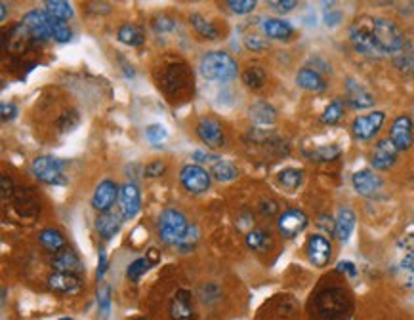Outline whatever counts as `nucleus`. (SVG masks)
Wrapping results in <instances>:
<instances>
[{"mask_svg": "<svg viewBox=\"0 0 414 320\" xmlns=\"http://www.w3.org/2000/svg\"><path fill=\"white\" fill-rule=\"evenodd\" d=\"M349 41L355 52L367 58L397 56L406 43L405 34L395 21L374 16L357 17L349 27Z\"/></svg>", "mask_w": 414, "mask_h": 320, "instance_id": "1", "label": "nucleus"}, {"mask_svg": "<svg viewBox=\"0 0 414 320\" xmlns=\"http://www.w3.org/2000/svg\"><path fill=\"white\" fill-rule=\"evenodd\" d=\"M21 23L27 29L29 36L38 41V43H44L48 38H54L56 43H69L73 38L71 27L65 21L50 16L46 10H43V12L41 10L29 12V14H25Z\"/></svg>", "mask_w": 414, "mask_h": 320, "instance_id": "2", "label": "nucleus"}, {"mask_svg": "<svg viewBox=\"0 0 414 320\" xmlns=\"http://www.w3.org/2000/svg\"><path fill=\"white\" fill-rule=\"evenodd\" d=\"M198 71L203 78H207L210 82H229L237 76L239 67H237V61L225 52H207L200 59Z\"/></svg>", "mask_w": 414, "mask_h": 320, "instance_id": "3", "label": "nucleus"}, {"mask_svg": "<svg viewBox=\"0 0 414 320\" xmlns=\"http://www.w3.org/2000/svg\"><path fill=\"white\" fill-rule=\"evenodd\" d=\"M187 231H189V223H187V218L180 210L168 208V210H164L161 214V219H159V236H161V240H163L164 244L180 246Z\"/></svg>", "mask_w": 414, "mask_h": 320, "instance_id": "4", "label": "nucleus"}, {"mask_svg": "<svg viewBox=\"0 0 414 320\" xmlns=\"http://www.w3.org/2000/svg\"><path fill=\"white\" fill-rule=\"evenodd\" d=\"M33 174L38 181L48 185H63L65 174H63V162L54 157H36L33 160Z\"/></svg>", "mask_w": 414, "mask_h": 320, "instance_id": "5", "label": "nucleus"}, {"mask_svg": "<svg viewBox=\"0 0 414 320\" xmlns=\"http://www.w3.org/2000/svg\"><path fill=\"white\" fill-rule=\"evenodd\" d=\"M384 120H386V113H382V111H374L371 115L357 117L352 124V134H354L355 139L367 141V139H371L378 134Z\"/></svg>", "mask_w": 414, "mask_h": 320, "instance_id": "6", "label": "nucleus"}, {"mask_svg": "<svg viewBox=\"0 0 414 320\" xmlns=\"http://www.w3.org/2000/svg\"><path fill=\"white\" fill-rule=\"evenodd\" d=\"M180 181L189 193L200 194L208 191V187H210V174L198 164H187L181 168Z\"/></svg>", "mask_w": 414, "mask_h": 320, "instance_id": "7", "label": "nucleus"}, {"mask_svg": "<svg viewBox=\"0 0 414 320\" xmlns=\"http://www.w3.org/2000/svg\"><path fill=\"white\" fill-rule=\"evenodd\" d=\"M389 141L395 145L397 151H406L411 149L414 141V130H413V118L409 115H401L393 120L391 130H389Z\"/></svg>", "mask_w": 414, "mask_h": 320, "instance_id": "8", "label": "nucleus"}, {"mask_svg": "<svg viewBox=\"0 0 414 320\" xmlns=\"http://www.w3.org/2000/svg\"><path fill=\"white\" fill-rule=\"evenodd\" d=\"M139 208H141V194L136 183H124L121 187V193H119V212H121V218L130 221L138 216Z\"/></svg>", "mask_w": 414, "mask_h": 320, "instance_id": "9", "label": "nucleus"}, {"mask_svg": "<svg viewBox=\"0 0 414 320\" xmlns=\"http://www.w3.org/2000/svg\"><path fill=\"white\" fill-rule=\"evenodd\" d=\"M308 223H310V219L302 210H286L277 219L279 233L285 238H294L296 235H300L303 229L308 227Z\"/></svg>", "mask_w": 414, "mask_h": 320, "instance_id": "10", "label": "nucleus"}, {"mask_svg": "<svg viewBox=\"0 0 414 320\" xmlns=\"http://www.w3.org/2000/svg\"><path fill=\"white\" fill-rule=\"evenodd\" d=\"M119 193H121V187H117V183L111 181V179H104L100 185L95 187L94 196H92V206L97 212L107 214V212L111 210L113 204L117 203Z\"/></svg>", "mask_w": 414, "mask_h": 320, "instance_id": "11", "label": "nucleus"}, {"mask_svg": "<svg viewBox=\"0 0 414 320\" xmlns=\"http://www.w3.org/2000/svg\"><path fill=\"white\" fill-rule=\"evenodd\" d=\"M308 258L315 267H325L330 262V255H332V246L328 242L327 238L323 235H311L308 240Z\"/></svg>", "mask_w": 414, "mask_h": 320, "instance_id": "12", "label": "nucleus"}, {"mask_svg": "<svg viewBox=\"0 0 414 320\" xmlns=\"http://www.w3.org/2000/svg\"><path fill=\"white\" fill-rule=\"evenodd\" d=\"M197 135L200 137L203 144H207L212 149L222 147L225 141L222 124L218 120H214V118H203L197 124Z\"/></svg>", "mask_w": 414, "mask_h": 320, "instance_id": "13", "label": "nucleus"}, {"mask_svg": "<svg viewBox=\"0 0 414 320\" xmlns=\"http://www.w3.org/2000/svg\"><path fill=\"white\" fill-rule=\"evenodd\" d=\"M397 152L399 151L395 149V145L389 141V137L388 139H380L371 155L372 166L376 170H389L395 164Z\"/></svg>", "mask_w": 414, "mask_h": 320, "instance_id": "14", "label": "nucleus"}, {"mask_svg": "<svg viewBox=\"0 0 414 320\" xmlns=\"http://www.w3.org/2000/svg\"><path fill=\"white\" fill-rule=\"evenodd\" d=\"M352 183H354V189L357 193L369 198V196H374L378 193L380 187H382V179L371 170H359L352 177Z\"/></svg>", "mask_w": 414, "mask_h": 320, "instance_id": "15", "label": "nucleus"}, {"mask_svg": "<svg viewBox=\"0 0 414 320\" xmlns=\"http://www.w3.org/2000/svg\"><path fill=\"white\" fill-rule=\"evenodd\" d=\"M48 286L54 292H58V294L63 295H73L77 294L80 286H82V282H80V278L77 275H71V273H54L48 278Z\"/></svg>", "mask_w": 414, "mask_h": 320, "instance_id": "16", "label": "nucleus"}, {"mask_svg": "<svg viewBox=\"0 0 414 320\" xmlns=\"http://www.w3.org/2000/svg\"><path fill=\"white\" fill-rule=\"evenodd\" d=\"M345 90H347V103L354 109H369L374 105V98L367 92V88L361 86L354 78H347L345 82Z\"/></svg>", "mask_w": 414, "mask_h": 320, "instance_id": "17", "label": "nucleus"}, {"mask_svg": "<svg viewBox=\"0 0 414 320\" xmlns=\"http://www.w3.org/2000/svg\"><path fill=\"white\" fill-rule=\"evenodd\" d=\"M170 317L174 320H191L193 319V305L191 294L187 290H178L170 301Z\"/></svg>", "mask_w": 414, "mask_h": 320, "instance_id": "18", "label": "nucleus"}, {"mask_svg": "<svg viewBox=\"0 0 414 320\" xmlns=\"http://www.w3.org/2000/svg\"><path fill=\"white\" fill-rule=\"evenodd\" d=\"M54 269L56 273H71V275H77L82 271V263L78 260V255L73 250H60L54 258Z\"/></svg>", "mask_w": 414, "mask_h": 320, "instance_id": "19", "label": "nucleus"}, {"mask_svg": "<svg viewBox=\"0 0 414 320\" xmlns=\"http://www.w3.org/2000/svg\"><path fill=\"white\" fill-rule=\"evenodd\" d=\"M355 221H357V218H355V212L352 210V208L344 206V208L338 210L336 233H334V235H336V238L340 242H347V240H349V236H352V233H354L355 229Z\"/></svg>", "mask_w": 414, "mask_h": 320, "instance_id": "20", "label": "nucleus"}, {"mask_svg": "<svg viewBox=\"0 0 414 320\" xmlns=\"http://www.w3.org/2000/svg\"><path fill=\"white\" fill-rule=\"evenodd\" d=\"M296 84L300 86V88H303V90H308V92H323V90H327L325 78H323L317 71H313V69L310 67L298 71V75H296Z\"/></svg>", "mask_w": 414, "mask_h": 320, "instance_id": "21", "label": "nucleus"}, {"mask_svg": "<svg viewBox=\"0 0 414 320\" xmlns=\"http://www.w3.org/2000/svg\"><path fill=\"white\" fill-rule=\"evenodd\" d=\"M249 117L254 124L258 126H271L275 122L277 111L273 109V105H269L266 102H256L254 105H251L249 109Z\"/></svg>", "mask_w": 414, "mask_h": 320, "instance_id": "22", "label": "nucleus"}, {"mask_svg": "<svg viewBox=\"0 0 414 320\" xmlns=\"http://www.w3.org/2000/svg\"><path fill=\"white\" fill-rule=\"evenodd\" d=\"M264 33L268 34L269 38H275V41H286L290 38L294 33V27L285 21V19H277V17H269L264 21Z\"/></svg>", "mask_w": 414, "mask_h": 320, "instance_id": "23", "label": "nucleus"}, {"mask_svg": "<svg viewBox=\"0 0 414 320\" xmlns=\"http://www.w3.org/2000/svg\"><path fill=\"white\" fill-rule=\"evenodd\" d=\"M399 248L403 250V260H401V269L405 271L409 282L414 286V235H406L401 238Z\"/></svg>", "mask_w": 414, "mask_h": 320, "instance_id": "24", "label": "nucleus"}, {"mask_svg": "<svg viewBox=\"0 0 414 320\" xmlns=\"http://www.w3.org/2000/svg\"><path fill=\"white\" fill-rule=\"evenodd\" d=\"M95 229L97 233L104 236L105 240H109L113 236L117 235L121 231V218L115 216V214H102L100 218L95 219Z\"/></svg>", "mask_w": 414, "mask_h": 320, "instance_id": "25", "label": "nucleus"}, {"mask_svg": "<svg viewBox=\"0 0 414 320\" xmlns=\"http://www.w3.org/2000/svg\"><path fill=\"white\" fill-rule=\"evenodd\" d=\"M395 67L401 73L414 75V38L413 41H406L403 50L395 56Z\"/></svg>", "mask_w": 414, "mask_h": 320, "instance_id": "26", "label": "nucleus"}, {"mask_svg": "<svg viewBox=\"0 0 414 320\" xmlns=\"http://www.w3.org/2000/svg\"><path fill=\"white\" fill-rule=\"evenodd\" d=\"M246 246L254 252H266L271 248V235H268L264 229H254L246 235Z\"/></svg>", "mask_w": 414, "mask_h": 320, "instance_id": "27", "label": "nucleus"}, {"mask_svg": "<svg viewBox=\"0 0 414 320\" xmlns=\"http://www.w3.org/2000/svg\"><path fill=\"white\" fill-rule=\"evenodd\" d=\"M38 240L50 252H60V250H63V246H65V238L56 229H44L43 233L38 235Z\"/></svg>", "mask_w": 414, "mask_h": 320, "instance_id": "28", "label": "nucleus"}, {"mask_svg": "<svg viewBox=\"0 0 414 320\" xmlns=\"http://www.w3.org/2000/svg\"><path fill=\"white\" fill-rule=\"evenodd\" d=\"M212 176L216 177L218 181H222V183H227V181H233L235 177L239 176V170L235 166L233 162H229V160H218L216 164L212 166Z\"/></svg>", "mask_w": 414, "mask_h": 320, "instance_id": "29", "label": "nucleus"}, {"mask_svg": "<svg viewBox=\"0 0 414 320\" xmlns=\"http://www.w3.org/2000/svg\"><path fill=\"white\" fill-rule=\"evenodd\" d=\"M44 10L54 16L56 19H61V21H65V19H69L73 17V6H71L69 2H65V0H48V2H44Z\"/></svg>", "mask_w": 414, "mask_h": 320, "instance_id": "30", "label": "nucleus"}, {"mask_svg": "<svg viewBox=\"0 0 414 320\" xmlns=\"http://www.w3.org/2000/svg\"><path fill=\"white\" fill-rule=\"evenodd\" d=\"M191 25H193V29L197 31L200 36H205V38H208V41H216L218 38V29L210 21H207L203 16H198V14H193L191 16Z\"/></svg>", "mask_w": 414, "mask_h": 320, "instance_id": "31", "label": "nucleus"}, {"mask_svg": "<svg viewBox=\"0 0 414 320\" xmlns=\"http://www.w3.org/2000/svg\"><path fill=\"white\" fill-rule=\"evenodd\" d=\"M119 41L122 44H128V46H141L146 38L136 25H122L119 29Z\"/></svg>", "mask_w": 414, "mask_h": 320, "instance_id": "32", "label": "nucleus"}, {"mask_svg": "<svg viewBox=\"0 0 414 320\" xmlns=\"http://www.w3.org/2000/svg\"><path fill=\"white\" fill-rule=\"evenodd\" d=\"M302 179H303V172L298 168H286L283 170L281 174H279V183L286 189H298V187L302 185Z\"/></svg>", "mask_w": 414, "mask_h": 320, "instance_id": "33", "label": "nucleus"}, {"mask_svg": "<svg viewBox=\"0 0 414 320\" xmlns=\"http://www.w3.org/2000/svg\"><path fill=\"white\" fill-rule=\"evenodd\" d=\"M242 82L252 88V90H260V88H264L266 84V73H264V69L262 67H251L244 71V75H242Z\"/></svg>", "mask_w": 414, "mask_h": 320, "instance_id": "34", "label": "nucleus"}, {"mask_svg": "<svg viewBox=\"0 0 414 320\" xmlns=\"http://www.w3.org/2000/svg\"><path fill=\"white\" fill-rule=\"evenodd\" d=\"M344 117V102L342 100H334L328 105L327 109L321 115V122L323 124H336L340 118Z\"/></svg>", "mask_w": 414, "mask_h": 320, "instance_id": "35", "label": "nucleus"}, {"mask_svg": "<svg viewBox=\"0 0 414 320\" xmlns=\"http://www.w3.org/2000/svg\"><path fill=\"white\" fill-rule=\"evenodd\" d=\"M340 147L338 145H323L319 149H315V151L308 152V157L311 160H315V162H330V160H334L340 157Z\"/></svg>", "mask_w": 414, "mask_h": 320, "instance_id": "36", "label": "nucleus"}, {"mask_svg": "<svg viewBox=\"0 0 414 320\" xmlns=\"http://www.w3.org/2000/svg\"><path fill=\"white\" fill-rule=\"evenodd\" d=\"M97 309L102 319H109L111 315V288L107 284H102L97 290Z\"/></svg>", "mask_w": 414, "mask_h": 320, "instance_id": "37", "label": "nucleus"}, {"mask_svg": "<svg viewBox=\"0 0 414 320\" xmlns=\"http://www.w3.org/2000/svg\"><path fill=\"white\" fill-rule=\"evenodd\" d=\"M151 269V262L147 260V258H139L136 262H132L128 265V271H126V277L132 282H138L139 278L146 275L147 271Z\"/></svg>", "mask_w": 414, "mask_h": 320, "instance_id": "38", "label": "nucleus"}, {"mask_svg": "<svg viewBox=\"0 0 414 320\" xmlns=\"http://www.w3.org/2000/svg\"><path fill=\"white\" fill-rule=\"evenodd\" d=\"M227 6L231 8L233 14L244 16V14H251L256 10V0H229Z\"/></svg>", "mask_w": 414, "mask_h": 320, "instance_id": "39", "label": "nucleus"}, {"mask_svg": "<svg viewBox=\"0 0 414 320\" xmlns=\"http://www.w3.org/2000/svg\"><path fill=\"white\" fill-rule=\"evenodd\" d=\"M146 137L147 141H151V144H161L168 137V130L163 124H151V126H147Z\"/></svg>", "mask_w": 414, "mask_h": 320, "instance_id": "40", "label": "nucleus"}, {"mask_svg": "<svg viewBox=\"0 0 414 320\" xmlns=\"http://www.w3.org/2000/svg\"><path fill=\"white\" fill-rule=\"evenodd\" d=\"M197 238H198V229L193 225L191 227L189 225V231L185 233V236H183V240H181V244L178 246L180 248L181 252H189L191 248L195 246V242H197Z\"/></svg>", "mask_w": 414, "mask_h": 320, "instance_id": "41", "label": "nucleus"}, {"mask_svg": "<svg viewBox=\"0 0 414 320\" xmlns=\"http://www.w3.org/2000/svg\"><path fill=\"white\" fill-rule=\"evenodd\" d=\"M269 8L275 10V12H279V14H286V12H290V10H294L296 6H298V2L296 0H271V2H268Z\"/></svg>", "mask_w": 414, "mask_h": 320, "instance_id": "42", "label": "nucleus"}, {"mask_svg": "<svg viewBox=\"0 0 414 320\" xmlns=\"http://www.w3.org/2000/svg\"><path fill=\"white\" fill-rule=\"evenodd\" d=\"M193 160H197V162H200V164H216L218 160H222L218 155H214V152H207V151H195L193 152Z\"/></svg>", "mask_w": 414, "mask_h": 320, "instance_id": "43", "label": "nucleus"}, {"mask_svg": "<svg viewBox=\"0 0 414 320\" xmlns=\"http://www.w3.org/2000/svg\"><path fill=\"white\" fill-rule=\"evenodd\" d=\"M164 170H166V166H164L163 160H153L151 164H147L146 176L147 177H161L164 174Z\"/></svg>", "mask_w": 414, "mask_h": 320, "instance_id": "44", "label": "nucleus"}, {"mask_svg": "<svg viewBox=\"0 0 414 320\" xmlns=\"http://www.w3.org/2000/svg\"><path fill=\"white\" fill-rule=\"evenodd\" d=\"M325 23L328 27H336L340 21H342V12L340 10H325Z\"/></svg>", "mask_w": 414, "mask_h": 320, "instance_id": "45", "label": "nucleus"}, {"mask_svg": "<svg viewBox=\"0 0 414 320\" xmlns=\"http://www.w3.org/2000/svg\"><path fill=\"white\" fill-rule=\"evenodd\" d=\"M244 44H246V48L252 52H260V50H266V48H268V44L264 43L262 38H258V36H249V38L244 41Z\"/></svg>", "mask_w": 414, "mask_h": 320, "instance_id": "46", "label": "nucleus"}, {"mask_svg": "<svg viewBox=\"0 0 414 320\" xmlns=\"http://www.w3.org/2000/svg\"><path fill=\"white\" fill-rule=\"evenodd\" d=\"M0 113H2V120H12L18 115V107H16V103H2Z\"/></svg>", "mask_w": 414, "mask_h": 320, "instance_id": "47", "label": "nucleus"}, {"mask_svg": "<svg viewBox=\"0 0 414 320\" xmlns=\"http://www.w3.org/2000/svg\"><path fill=\"white\" fill-rule=\"evenodd\" d=\"M155 29L159 31V33H166V31L176 29V23H174L172 19H168V17H159L155 23Z\"/></svg>", "mask_w": 414, "mask_h": 320, "instance_id": "48", "label": "nucleus"}, {"mask_svg": "<svg viewBox=\"0 0 414 320\" xmlns=\"http://www.w3.org/2000/svg\"><path fill=\"white\" fill-rule=\"evenodd\" d=\"M105 271H107V255H105V250H100V255H97V273H95L97 280L104 278Z\"/></svg>", "mask_w": 414, "mask_h": 320, "instance_id": "49", "label": "nucleus"}, {"mask_svg": "<svg viewBox=\"0 0 414 320\" xmlns=\"http://www.w3.org/2000/svg\"><path fill=\"white\" fill-rule=\"evenodd\" d=\"M319 225L327 229L328 233H336V219L328 218V216H321Z\"/></svg>", "mask_w": 414, "mask_h": 320, "instance_id": "50", "label": "nucleus"}, {"mask_svg": "<svg viewBox=\"0 0 414 320\" xmlns=\"http://www.w3.org/2000/svg\"><path fill=\"white\" fill-rule=\"evenodd\" d=\"M338 271H340V273H347L349 277H355V275H357L355 263L352 262H340L338 263Z\"/></svg>", "mask_w": 414, "mask_h": 320, "instance_id": "51", "label": "nucleus"}, {"mask_svg": "<svg viewBox=\"0 0 414 320\" xmlns=\"http://www.w3.org/2000/svg\"><path fill=\"white\" fill-rule=\"evenodd\" d=\"M260 210L264 212V214H266V216H271V214H275V210H277V204L275 203H264V206H262V208H260Z\"/></svg>", "mask_w": 414, "mask_h": 320, "instance_id": "52", "label": "nucleus"}, {"mask_svg": "<svg viewBox=\"0 0 414 320\" xmlns=\"http://www.w3.org/2000/svg\"><path fill=\"white\" fill-rule=\"evenodd\" d=\"M8 193H12L8 191V177L2 176V196H8Z\"/></svg>", "mask_w": 414, "mask_h": 320, "instance_id": "53", "label": "nucleus"}, {"mask_svg": "<svg viewBox=\"0 0 414 320\" xmlns=\"http://www.w3.org/2000/svg\"><path fill=\"white\" fill-rule=\"evenodd\" d=\"M0 8H2V14H0V19H2V21H4V19H6V14H8V4H6V2H2V4H0Z\"/></svg>", "mask_w": 414, "mask_h": 320, "instance_id": "54", "label": "nucleus"}, {"mask_svg": "<svg viewBox=\"0 0 414 320\" xmlns=\"http://www.w3.org/2000/svg\"><path fill=\"white\" fill-rule=\"evenodd\" d=\"M130 320H146L143 317H134V319H130Z\"/></svg>", "mask_w": 414, "mask_h": 320, "instance_id": "55", "label": "nucleus"}, {"mask_svg": "<svg viewBox=\"0 0 414 320\" xmlns=\"http://www.w3.org/2000/svg\"><path fill=\"white\" fill-rule=\"evenodd\" d=\"M60 320H73V319H67V317H65V319H60Z\"/></svg>", "mask_w": 414, "mask_h": 320, "instance_id": "56", "label": "nucleus"}]
</instances>
